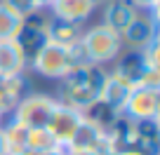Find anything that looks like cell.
Segmentation results:
<instances>
[{
	"instance_id": "3",
	"label": "cell",
	"mask_w": 160,
	"mask_h": 155,
	"mask_svg": "<svg viewBox=\"0 0 160 155\" xmlns=\"http://www.w3.org/2000/svg\"><path fill=\"white\" fill-rule=\"evenodd\" d=\"M71 47L52 42V40H45L31 54V66H33V70L40 73L42 78H50V80H61V78L73 68Z\"/></svg>"
},
{
	"instance_id": "8",
	"label": "cell",
	"mask_w": 160,
	"mask_h": 155,
	"mask_svg": "<svg viewBox=\"0 0 160 155\" xmlns=\"http://www.w3.org/2000/svg\"><path fill=\"white\" fill-rule=\"evenodd\" d=\"M80 120H82V113H80V110H75V108H71V106H66V104L59 101V106H57L54 113L50 115V120H47L45 127L61 143V148H66V143L71 141V136H73L75 127L80 125Z\"/></svg>"
},
{
	"instance_id": "20",
	"label": "cell",
	"mask_w": 160,
	"mask_h": 155,
	"mask_svg": "<svg viewBox=\"0 0 160 155\" xmlns=\"http://www.w3.org/2000/svg\"><path fill=\"white\" fill-rule=\"evenodd\" d=\"M26 150H61V143L47 132V127H33L26 134Z\"/></svg>"
},
{
	"instance_id": "27",
	"label": "cell",
	"mask_w": 160,
	"mask_h": 155,
	"mask_svg": "<svg viewBox=\"0 0 160 155\" xmlns=\"http://www.w3.org/2000/svg\"><path fill=\"white\" fill-rule=\"evenodd\" d=\"M120 155H141V153H120Z\"/></svg>"
},
{
	"instance_id": "19",
	"label": "cell",
	"mask_w": 160,
	"mask_h": 155,
	"mask_svg": "<svg viewBox=\"0 0 160 155\" xmlns=\"http://www.w3.org/2000/svg\"><path fill=\"white\" fill-rule=\"evenodd\" d=\"M26 134H28V127L19 125L14 120L2 127V139H5L7 155H21L24 153L26 150Z\"/></svg>"
},
{
	"instance_id": "1",
	"label": "cell",
	"mask_w": 160,
	"mask_h": 155,
	"mask_svg": "<svg viewBox=\"0 0 160 155\" xmlns=\"http://www.w3.org/2000/svg\"><path fill=\"white\" fill-rule=\"evenodd\" d=\"M108 70L104 66L97 64H82V66H73L68 73L61 78V96L59 101L75 110L87 108L90 104H94L101 94V85L106 80Z\"/></svg>"
},
{
	"instance_id": "18",
	"label": "cell",
	"mask_w": 160,
	"mask_h": 155,
	"mask_svg": "<svg viewBox=\"0 0 160 155\" xmlns=\"http://www.w3.org/2000/svg\"><path fill=\"white\" fill-rule=\"evenodd\" d=\"M26 17L17 12L10 2L0 0V40H17Z\"/></svg>"
},
{
	"instance_id": "22",
	"label": "cell",
	"mask_w": 160,
	"mask_h": 155,
	"mask_svg": "<svg viewBox=\"0 0 160 155\" xmlns=\"http://www.w3.org/2000/svg\"><path fill=\"white\" fill-rule=\"evenodd\" d=\"M21 155H64V148L61 150H24Z\"/></svg>"
},
{
	"instance_id": "4",
	"label": "cell",
	"mask_w": 160,
	"mask_h": 155,
	"mask_svg": "<svg viewBox=\"0 0 160 155\" xmlns=\"http://www.w3.org/2000/svg\"><path fill=\"white\" fill-rule=\"evenodd\" d=\"M57 106H59V99H54V96H50V94H40V92H35V94H24L21 101L17 104V108L12 110V120L24 125V127H28V129H33V127H45Z\"/></svg>"
},
{
	"instance_id": "17",
	"label": "cell",
	"mask_w": 160,
	"mask_h": 155,
	"mask_svg": "<svg viewBox=\"0 0 160 155\" xmlns=\"http://www.w3.org/2000/svg\"><path fill=\"white\" fill-rule=\"evenodd\" d=\"M82 118H85L87 122H92L94 127H99L101 132H108L111 127L115 125V122L122 118L120 113H115L113 108H108V106L104 104V101L97 99L94 104H90L85 110H82Z\"/></svg>"
},
{
	"instance_id": "12",
	"label": "cell",
	"mask_w": 160,
	"mask_h": 155,
	"mask_svg": "<svg viewBox=\"0 0 160 155\" xmlns=\"http://www.w3.org/2000/svg\"><path fill=\"white\" fill-rule=\"evenodd\" d=\"M92 10V0H52L47 12L54 19L71 21V24H85V19H90Z\"/></svg>"
},
{
	"instance_id": "7",
	"label": "cell",
	"mask_w": 160,
	"mask_h": 155,
	"mask_svg": "<svg viewBox=\"0 0 160 155\" xmlns=\"http://www.w3.org/2000/svg\"><path fill=\"white\" fill-rule=\"evenodd\" d=\"M50 12L47 10H38L33 14H28L24 19V26H21L19 35H17V42L24 47L26 54H33L42 42L47 40V28H50Z\"/></svg>"
},
{
	"instance_id": "21",
	"label": "cell",
	"mask_w": 160,
	"mask_h": 155,
	"mask_svg": "<svg viewBox=\"0 0 160 155\" xmlns=\"http://www.w3.org/2000/svg\"><path fill=\"white\" fill-rule=\"evenodd\" d=\"M130 5L134 7L137 12H155V14H158L160 0H130Z\"/></svg>"
},
{
	"instance_id": "24",
	"label": "cell",
	"mask_w": 160,
	"mask_h": 155,
	"mask_svg": "<svg viewBox=\"0 0 160 155\" xmlns=\"http://www.w3.org/2000/svg\"><path fill=\"white\" fill-rule=\"evenodd\" d=\"M64 155H97L92 150H75V148H64Z\"/></svg>"
},
{
	"instance_id": "10",
	"label": "cell",
	"mask_w": 160,
	"mask_h": 155,
	"mask_svg": "<svg viewBox=\"0 0 160 155\" xmlns=\"http://www.w3.org/2000/svg\"><path fill=\"white\" fill-rule=\"evenodd\" d=\"M28 66V54L17 40H0V75L2 78H17L24 75Z\"/></svg>"
},
{
	"instance_id": "23",
	"label": "cell",
	"mask_w": 160,
	"mask_h": 155,
	"mask_svg": "<svg viewBox=\"0 0 160 155\" xmlns=\"http://www.w3.org/2000/svg\"><path fill=\"white\" fill-rule=\"evenodd\" d=\"M28 2H31V7H33V10L38 12V10H47L52 0H28Z\"/></svg>"
},
{
	"instance_id": "11",
	"label": "cell",
	"mask_w": 160,
	"mask_h": 155,
	"mask_svg": "<svg viewBox=\"0 0 160 155\" xmlns=\"http://www.w3.org/2000/svg\"><path fill=\"white\" fill-rule=\"evenodd\" d=\"M132 92V85L127 80H122L120 75H115L113 70L106 73V80L101 85V94H99V101H104L108 108H113L115 113L122 115V108L127 104V96Z\"/></svg>"
},
{
	"instance_id": "26",
	"label": "cell",
	"mask_w": 160,
	"mask_h": 155,
	"mask_svg": "<svg viewBox=\"0 0 160 155\" xmlns=\"http://www.w3.org/2000/svg\"><path fill=\"white\" fill-rule=\"evenodd\" d=\"M97 155H118V153H113V150H101V153H97Z\"/></svg>"
},
{
	"instance_id": "2",
	"label": "cell",
	"mask_w": 160,
	"mask_h": 155,
	"mask_svg": "<svg viewBox=\"0 0 160 155\" xmlns=\"http://www.w3.org/2000/svg\"><path fill=\"white\" fill-rule=\"evenodd\" d=\"M80 47H82V54H85L87 64H97L104 66L111 64L120 56L122 52V40H120V33L104 24H94L87 31H82V38H80Z\"/></svg>"
},
{
	"instance_id": "6",
	"label": "cell",
	"mask_w": 160,
	"mask_h": 155,
	"mask_svg": "<svg viewBox=\"0 0 160 155\" xmlns=\"http://www.w3.org/2000/svg\"><path fill=\"white\" fill-rule=\"evenodd\" d=\"M160 110V90H148V87H132L127 104L122 108V118L127 120H158Z\"/></svg>"
},
{
	"instance_id": "14",
	"label": "cell",
	"mask_w": 160,
	"mask_h": 155,
	"mask_svg": "<svg viewBox=\"0 0 160 155\" xmlns=\"http://www.w3.org/2000/svg\"><path fill=\"white\" fill-rule=\"evenodd\" d=\"M137 10L130 5V0H106L101 5V24L122 33L125 26L134 19Z\"/></svg>"
},
{
	"instance_id": "16",
	"label": "cell",
	"mask_w": 160,
	"mask_h": 155,
	"mask_svg": "<svg viewBox=\"0 0 160 155\" xmlns=\"http://www.w3.org/2000/svg\"><path fill=\"white\" fill-rule=\"evenodd\" d=\"M52 17V14H50ZM82 24H71V21H61V19H50V28H47V40L59 42V45H78L82 38Z\"/></svg>"
},
{
	"instance_id": "9",
	"label": "cell",
	"mask_w": 160,
	"mask_h": 155,
	"mask_svg": "<svg viewBox=\"0 0 160 155\" xmlns=\"http://www.w3.org/2000/svg\"><path fill=\"white\" fill-rule=\"evenodd\" d=\"M66 148H75V150H92V153H101L108 150L106 146V132H101L99 127H94L92 122H87L85 118L80 120V125L75 127L71 141L66 143Z\"/></svg>"
},
{
	"instance_id": "25",
	"label": "cell",
	"mask_w": 160,
	"mask_h": 155,
	"mask_svg": "<svg viewBox=\"0 0 160 155\" xmlns=\"http://www.w3.org/2000/svg\"><path fill=\"white\" fill-rule=\"evenodd\" d=\"M0 155H7V148H5V139H2V125H0Z\"/></svg>"
},
{
	"instance_id": "5",
	"label": "cell",
	"mask_w": 160,
	"mask_h": 155,
	"mask_svg": "<svg viewBox=\"0 0 160 155\" xmlns=\"http://www.w3.org/2000/svg\"><path fill=\"white\" fill-rule=\"evenodd\" d=\"M122 50L144 52L153 42H158V14L155 12H137L134 19L120 33Z\"/></svg>"
},
{
	"instance_id": "13",
	"label": "cell",
	"mask_w": 160,
	"mask_h": 155,
	"mask_svg": "<svg viewBox=\"0 0 160 155\" xmlns=\"http://www.w3.org/2000/svg\"><path fill=\"white\" fill-rule=\"evenodd\" d=\"M148 70L144 61V54L141 52H134V50H125L120 52V56L115 59V66H113V73L120 75L122 80H127L132 87H137L144 78V73Z\"/></svg>"
},
{
	"instance_id": "15",
	"label": "cell",
	"mask_w": 160,
	"mask_h": 155,
	"mask_svg": "<svg viewBox=\"0 0 160 155\" xmlns=\"http://www.w3.org/2000/svg\"><path fill=\"white\" fill-rule=\"evenodd\" d=\"M24 90H26L24 75H17V78H2L0 75V118L17 108V104L24 96Z\"/></svg>"
}]
</instances>
